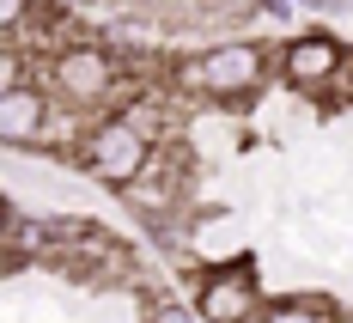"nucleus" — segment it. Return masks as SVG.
I'll list each match as a JSON object with an SVG mask.
<instances>
[{"mask_svg": "<svg viewBox=\"0 0 353 323\" xmlns=\"http://www.w3.org/2000/svg\"><path fill=\"white\" fill-rule=\"evenodd\" d=\"M43 92H31V86H12V92H0V141L25 146L31 135H43Z\"/></svg>", "mask_w": 353, "mask_h": 323, "instance_id": "nucleus-1", "label": "nucleus"}, {"mask_svg": "<svg viewBox=\"0 0 353 323\" xmlns=\"http://www.w3.org/2000/svg\"><path fill=\"white\" fill-rule=\"evenodd\" d=\"M12 86H25V61L12 49H0V92H12Z\"/></svg>", "mask_w": 353, "mask_h": 323, "instance_id": "nucleus-2", "label": "nucleus"}]
</instances>
